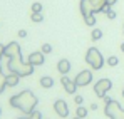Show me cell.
Returning <instances> with one entry per match:
<instances>
[{
    "instance_id": "cell-4",
    "label": "cell",
    "mask_w": 124,
    "mask_h": 119,
    "mask_svg": "<svg viewBox=\"0 0 124 119\" xmlns=\"http://www.w3.org/2000/svg\"><path fill=\"white\" fill-rule=\"evenodd\" d=\"M104 102H106L104 114L109 119H124V109L117 101H114V99H111V97L106 96L104 97Z\"/></svg>"
},
{
    "instance_id": "cell-12",
    "label": "cell",
    "mask_w": 124,
    "mask_h": 119,
    "mask_svg": "<svg viewBox=\"0 0 124 119\" xmlns=\"http://www.w3.org/2000/svg\"><path fill=\"white\" fill-rule=\"evenodd\" d=\"M57 71H59V74H62V76L69 74V71H70V62L67 59H61L57 62Z\"/></svg>"
},
{
    "instance_id": "cell-22",
    "label": "cell",
    "mask_w": 124,
    "mask_h": 119,
    "mask_svg": "<svg viewBox=\"0 0 124 119\" xmlns=\"http://www.w3.org/2000/svg\"><path fill=\"white\" fill-rule=\"evenodd\" d=\"M30 19H32V22L39 24V22H42V20H44V17H42V14H32V15H30Z\"/></svg>"
},
{
    "instance_id": "cell-2",
    "label": "cell",
    "mask_w": 124,
    "mask_h": 119,
    "mask_svg": "<svg viewBox=\"0 0 124 119\" xmlns=\"http://www.w3.org/2000/svg\"><path fill=\"white\" fill-rule=\"evenodd\" d=\"M8 102H10L12 107L22 111L23 114H30V112L35 111V107H37V104H39V99H37V96H35L32 91L25 89V91H22L19 94L12 96Z\"/></svg>"
},
{
    "instance_id": "cell-30",
    "label": "cell",
    "mask_w": 124,
    "mask_h": 119,
    "mask_svg": "<svg viewBox=\"0 0 124 119\" xmlns=\"http://www.w3.org/2000/svg\"><path fill=\"white\" fill-rule=\"evenodd\" d=\"M123 97H124V87H123Z\"/></svg>"
},
{
    "instance_id": "cell-24",
    "label": "cell",
    "mask_w": 124,
    "mask_h": 119,
    "mask_svg": "<svg viewBox=\"0 0 124 119\" xmlns=\"http://www.w3.org/2000/svg\"><path fill=\"white\" fill-rule=\"evenodd\" d=\"M3 49H5V45H2V44H0V72H2V57H3Z\"/></svg>"
},
{
    "instance_id": "cell-16",
    "label": "cell",
    "mask_w": 124,
    "mask_h": 119,
    "mask_svg": "<svg viewBox=\"0 0 124 119\" xmlns=\"http://www.w3.org/2000/svg\"><path fill=\"white\" fill-rule=\"evenodd\" d=\"M104 14H106V17H107V19H111V20H114L116 17H117V14H116L111 7H106V8H104Z\"/></svg>"
},
{
    "instance_id": "cell-9",
    "label": "cell",
    "mask_w": 124,
    "mask_h": 119,
    "mask_svg": "<svg viewBox=\"0 0 124 119\" xmlns=\"http://www.w3.org/2000/svg\"><path fill=\"white\" fill-rule=\"evenodd\" d=\"M61 82H62V86H64V89H65L67 94H76V91H77V84H76V80L69 79L67 76H62Z\"/></svg>"
},
{
    "instance_id": "cell-6",
    "label": "cell",
    "mask_w": 124,
    "mask_h": 119,
    "mask_svg": "<svg viewBox=\"0 0 124 119\" xmlns=\"http://www.w3.org/2000/svg\"><path fill=\"white\" fill-rule=\"evenodd\" d=\"M112 89V80L111 79H99L96 84H94V94L97 96V97H101V99H104L106 97V94L109 92Z\"/></svg>"
},
{
    "instance_id": "cell-28",
    "label": "cell",
    "mask_w": 124,
    "mask_h": 119,
    "mask_svg": "<svg viewBox=\"0 0 124 119\" xmlns=\"http://www.w3.org/2000/svg\"><path fill=\"white\" fill-rule=\"evenodd\" d=\"M121 50H123V52H124V42H123V44H121Z\"/></svg>"
},
{
    "instance_id": "cell-23",
    "label": "cell",
    "mask_w": 124,
    "mask_h": 119,
    "mask_svg": "<svg viewBox=\"0 0 124 119\" xmlns=\"http://www.w3.org/2000/svg\"><path fill=\"white\" fill-rule=\"evenodd\" d=\"M42 52H44V54H50V52H52V45H50V44H44V45H42Z\"/></svg>"
},
{
    "instance_id": "cell-31",
    "label": "cell",
    "mask_w": 124,
    "mask_h": 119,
    "mask_svg": "<svg viewBox=\"0 0 124 119\" xmlns=\"http://www.w3.org/2000/svg\"><path fill=\"white\" fill-rule=\"evenodd\" d=\"M0 114H2V107H0Z\"/></svg>"
},
{
    "instance_id": "cell-29",
    "label": "cell",
    "mask_w": 124,
    "mask_h": 119,
    "mask_svg": "<svg viewBox=\"0 0 124 119\" xmlns=\"http://www.w3.org/2000/svg\"><path fill=\"white\" fill-rule=\"evenodd\" d=\"M74 119H82V118H79V116H76V118H74Z\"/></svg>"
},
{
    "instance_id": "cell-21",
    "label": "cell",
    "mask_w": 124,
    "mask_h": 119,
    "mask_svg": "<svg viewBox=\"0 0 124 119\" xmlns=\"http://www.w3.org/2000/svg\"><path fill=\"white\" fill-rule=\"evenodd\" d=\"M5 87H7V82H5V74H3V72H0V94L5 91Z\"/></svg>"
},
{
    "instance_id": "cell-32",
    "label": "cell",
    "mask_w": 124,
    "mask_h": 119,
    "mask_svg": "<svg viewBox=\"0 0 124 119\" xmlns=\"http://www.w3.org/2000/svg\"><path fill=\"white\" fill-rule=\"evenodd\" d=\"M123 32H124V25H123Z\"/></svg>"
},
{
    "instance_id": "cell-20",
    "label": "cell",
    "mask_w": 124,
    "mask_h": 119,
    "mask_svg": "<svg viewBox=\"0 0 124 119\" xmlns=\"http://www.w3.org/2000/svg\"><path fill=\"white\" fill-rule=\"evenodd\" d=\"M76 114H77V116H79V118H85V116H87V109H85V107H84V106H79V107H77V111H76Z\"/></svg>"
},
{
    "instance_id": "cell-1",
    "label": "cell",
    "mask_w": 124,
    "mask_h": 119,
    "mask_svg": "<svg viewBox=\"0 0 124 119\" xmlns=\"http://www.w3.org/2000/svg\"><path fill=\"white\" fill-rule=\"evenodd\" d=\"M34 67L29 60L23 62L20 52L19 42H8L3 49V57H2V72L7 76L8 72H15L20 77H29L34 74Z\"/></svg>"
},
{
    "instance_id": "cell-3",
    "label": "cell",
    "mask_w": 124,
    "mask_h": 119,
    "mask_svg": "<svg viewBox=\"0 0 124 119\" xmlns=\"http://www.w3.org/2000/svg\"><path fill=\"white\" fill-rule=\"evenodd\" d=\"M79 7H81L82 17H85V15H97V14L104 12V8L107 7V0H81Z\"/></svg>"
},
{
    "instance_id": "cell-18",
    "label": "cell",
    "mask_w": 124,
    "mask_h": 119,
    "mask_svg": "<svg viewBox=\"0 0 124 119\" xmlns=\"http://www.w3.org/2000/svg\"><path fill=\"white\" fill-rule=\"evenodd\" d=\"M106 64H107V65H111V67H116V65L119 64V59H117L116 56H111V57H107Z\"/></svg>"
},
{
    "instance_id": "cell-19",
    "label": "cell",
    "mask_w": 124,
    "mask_h": 119,
    "mask_svg": "<svg viewBox=\"0 0 124 119\" xmlns=\"http://www.w3.org/2000/svg\"><path fill=\"white\" fill-rule=\"evenodd\" d=\"M32 14H42V3L40 2H35V3H32Z\"/></svg>"
},
{
    "instance_id": "cell-17",
    "label": "cell",
    "mask_w": 124,
    "mask_h": 119,
    "mask_svg": "<svg viewBox=\"0 0 124 119\" xmlns=\"http://www.w3.org/2000/svg\"><path fill=\"white\" fill-rule=\"evenodd\" d=\"M101 37H102V30H101V29H94V30L91 32V39L92 40H99Z\"/></svg>"
},
{
    "instance_id": "cell-25",
    "label": "cell",
    "mask_w": 124,
    "mask_h": 119,
    "mask_svg": "<svg viewBox=\"0 0 124 119\" xmlns=\"http://www.w3.org/2000/svg\"><path fill=\"white\" fill-rule=\"evenodd\" d=\"M74 101H76V104H79V106H81V104H82V102H84L82 96H76V97H74Z\"/></svg>"
},
{
    "instance_id": "cell-7",
    "label": "cell",
    "mask_w": 124,
    "mask_h": 119,
    "mask_svg": "<svg viewBox=\"0 0 124 119\" xmlns=\"http://www.w3.org/2000/svg\"><path fill=\"white\" fill-rule=\"evenodd\" d=\"M92 77H94L92 72L85 69V71H81V72L76 76V79H74V80H76L77 87H84V86H89V84L92 82Z\"/></svg>"
},
{
    "instance_id": "cell-13",
    "label": "cell",
    "mask_w": 124,
    "mask_h": 119,
    "mask_svg": "<svg viewBox=\"0 0 124 119\" xmlns=\"http://www.w3.org/2000/svg\"><path fill=\"white\" fill-rule=\"evenodd\" d=\"M40 86H42V89H50L54 86V79L50 76H44L40 79Z\"/></svg>"
},
{
    "instance_id": "cell-26",
    "label": "cell",
    "mask_w": 124,
    "mask_h": 119,
    "mask_svg": "<svg viewBox=\"0 0 124 119\" xmlns=\"http://www.w3.org/2000/svg\"><path fill=\"white\" fill-rule=\"evenodd\" d=\"M19 37H22V39H23V37H27V30H23V29L19 30Z\"/></svg>"
},
{
    "instance_id": "cell-8",
    "label": "cell",
    "mask_w": 124,
    "mask_h": 119,
    "mask_svg": "<svg viewBox=\"0 0 124 119\" xmlns=\"http://www.w3.org/2000/svg\"><path fill=\"white\" fill-rule=\"evenodd\" d=\"M54 111L59 118H67L69 116V106L64 99H57L54 102Z\"/></svg>"
},
{
    "instance_id": "cell-27",
    "label": "cell",
    "mask_w": 124,
    "mask_h": 119,
    "mask_svg": "<svg viewBox=\"0 0 124 119\" xmlns=\"http://www.w3.org/2000/svg\"><path fill=\"white\" fill-rule=\"evenodd\" d=\"M116 3H117V0H107V7H112Z\"/></svg>"
},
{
    "instance_id": "cell-11",
    "label": "cell",
    "mask_w": 124,
    "mask_h": 119,
    "mask_svg": "<svg viewBox=\"0 0 124 119\" xmlns=\"http://www.w3.org/2000/svg\"><path fill=\"white\" fill-rule=\"evenodd\" d=\"M5 82H7V87H15L20 82V76L15 74V72H8L5 76Z\"/></svg>"
},
{
    "instance_id": "cell-10",
    "label": "cell",
    "mask_w": 124,
    "mask_h": 119,
    "mask_svg": "<svg viewBox=\"0 0 124 119\" xmlns=\"http://www.w3.org/2000/svg\"><path fill=\"white\" fill-rule=\"evenodd\" d=\"M45 54L42 52V50H37V52H32L30 56H29V62L32 64V65H42L44 62H45V57H44Z\"/></svg>"
},
{
    "instance_id": "cell-14",
    "label": "cell",
    "mask_w": 124,
    "mask_h": 119,
    "mask_svg": "<svg viewBox=\"0 0 124 119\" xmlns=\"http://www.w3.org/2000/svg\"><path fill=\"white\" fill-rule=\"evenodd\" d=\"M17 119H42V114L39 111H34V112H30V114H25V116L17 118Z\"/></svg>"
},
{
    "instance_id": "cell-5",
    "label": "cell",
    "mask_w": 124,
    "mask_h": 119,
    "mask_svg": "<svg viewBox=\"0 0 124 119\" xmlns=\"http://www.w3.org/2000/svg\"><path fill=\"white\" fill-rule=\"evenodd\" d=\"M85 62H87V64L91 65V69H94V71H101L104 67V64H106L101 50L96 49V47H89V49H87V52H85Z\"/></svg>"
},
{
    "instance_id": "cell-15",
    "label": "cell",
    "mask_w": 124,
    "mask_h": 119,
    "mask_svg": "<svg viewBox=\"0 0 124 119\" xmlns=\"http://www.w3.org/2000/svg\"><path fill=\"white\" fill-rule=\"evenodd\" d=\"M82 19L85 22V25H89V27H94L96 25V15H85Z\"/></svg>"
}]
</instances>
